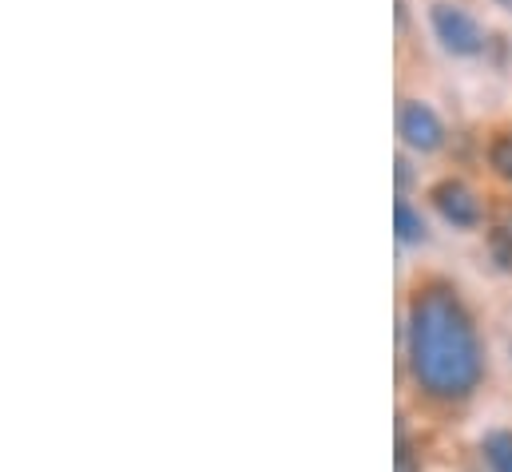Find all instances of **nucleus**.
Listing matches in <instances>:
<instances>
[{
	"mask_svg": "<svg viewBox=\"0 0 512 472\" xmlns=\"http://www.w3.org/2000/svg\"><path fill=\"white\" fill-rule=\"evenodd\" d=\"M405 354L417 389L433 401H465L485 381V346L449 282H425L409 298Z\"/></svg>",
	"mask_w": 512,
	"mask_h": 472,
	"instance_id": "nucleus-1",
	"label": "nucleus"
},
{
	"mask_svg": "<svg viewBox=\"0 0 512 472\" xmlns=\"http://www.w3.org/2000/svg\"><path fill=\"white\" fill-rule=\"evenodd\" d=\"M429 24H433L437 40L445 44V52H453V56H481L485 52V32L461 4L437 0L429 8Z\"/></svg>",
	"mask_w": 512,
	"mask_h": 472,
	"instance_id": "nucleus-2",
	"label": "nucleus"
},
{
	"mask_svg": "<svg viewBox=\"0 0 512 472\" xmlns=\"http://www.w3.org/2000/svg\"><path fill=\"white\" fill-rule=\"evenodd\" d=\"M397 135L405 139V147H413L421 155L445 147V123L421 100H401V108H397Z\"/></svg>",
	"mask_w": 512,
	"mask_h": 472,
	"instance_id": "nucleus-3",
	"label": "nucleus"
},
{
	"mask_svg": "<svg viewBox=\"0 0 512 472\" xmlns=\"http://www.w3.org/2000/svg\"><path fill=\"white\" fill-rule=\"evenodd\" d=\"M433 207L441 211L445 223H453L457 231H477L481 227V199L461 183V179H441L433 191H429Z\"/></svg>",
	"mask_w": 512,
	"mask_h": 472,
	"instance_id": "nucleus-4",
	"label": "nucleus"
},
{
	"mask_svg": "<svg viewBox=\"0 0 512 472\" xmlns=\"http://www.w3.org/2000/svg\"><path fill=\"white\" fill-rule=\"evenodd\" d=\"M393 227H397L401 242H425V219H421V211L409 199L393 203Z\"/></svg>",
	"mask_w": 512,
	"mask_h": 472,
	"instance_id": "nucleus-5",
	"label": "nucleus"
},
{
	"mask_svg": "<svg viewBox=\"0 0 512 472\" xmlns=\"http://www.w3.org/2000/svg\"><path fill=\"white\" fill-rule=\"evenodd\" d=\"M481 449H485V461L493 465V472H512V433L509 429H493V433L481 441Z\"/></svg>",
	"mask_w": 512,
	"mask_h": 472,
	"instance_id": "nucleus-6",
	"label": "nucleus"
},
{
	"mask_svg": "<svg viewBox=\"0 0 512 472\" xmlns=\"http://www.w3.org/2000/svg\"><path fill=\"white\" fill-rule=\"evenodd\" d=\"M489 254H493V262H497L501 270L512 274V227L509 223H501V227L489 231Z\"/></svg>",
	"mask_w": 512,
	"mask_h": 472,
	"instance_id": "nucleus-7",
	"label": "nucleus"
},
{
	"mask_svg": "<svg viewBox=\"0 0 512 472\" xmlns=\"http://www.w3.org/2000/svg\"><path fill=\"white\" fill-rule=\"evenodd\" d=\"M489 163H493V171H497L501 179H509L512 183V131H505V135L493 139V147H489Z\"/></svg>",
	"mask_w": 512,
	"mask_h": 472,
	"instance_id": "nucleus-8",
	"label": "nucleus"
},
{
	"mask_svg": "<svg viewBox=\"0 0 512 472\" xmlns=\"http://www.w3.org/2000/svg\"><path fill=\"white\" fill-rule=\"evenodd\" d=\"M393 461H397V472H421V465H417V453H413V445H409L405 425H397V453H393Z\"/></svg>",
	"mask_w": 512,
	"mask_h": 472,
	"instance_id": "nucleus-9",
	"label": "nucleus"
},
{
	"mask_svg": "<svg viewBox=\"0 0 512 472\" xmlns=\"http://www.w3.org/2000/svg\"><path fill=\"white\" fill-rule=\"evenodd\" d=\"M409 179H413V171H409V159H397V187L405 191V187H409Z\"/></svg>",
	"mask_w": 512,
	"mask_h": 472,
	"instance_id": "nucleus-10",
	"label": "nucleus"
}]
</instances>
